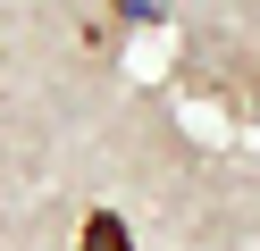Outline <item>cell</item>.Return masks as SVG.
I'll list each match as a JSON object with an SVG mask.
<instances>
[{
    "label": "cell",
    "mask_w": 260,
    "mask_h": 251,
    "mask_svg": "<svg viewBox=\"0 0 260 251\" xmlns=\"http://www.w3.org/2000/svg\"><path fill=\"white\" fill-rule=\"evenodd\" d=\"M84 251H135L126 218H118V209H92V218H84Z\"/></svg>",
    "instance_id": "obj_1"
}]
</instances>
